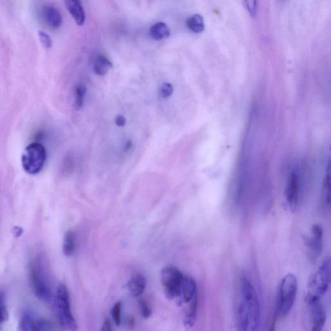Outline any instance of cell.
I'll return each mask as SVG.
<instances>
[{"mask_svg":"<svg viewBox=\"0 0 331 331\" xmlns=\"http://www.w3.org/2000/svg\"><path fill=\"white\" fill-rule=\"evenodd\" d=\"M29 277L33 293L40 300L48 302L52 299V289L45 266L44 259L37 256L31 262Z\"/></svg>","mask_w":331,"mask_h":331,"instance_id":"cell-1","label":"cell"},{"mask_svg":"<svg viewBox=\"0 0 331 331\" xmlns=\"http://www.w3.org/2000/svg\"><path fill=\"white\" fill-rule=\"evenodd\" d=\"M242 301L244 303L249 319V331H258L261 320V307L257 292L246 276L241 279Z\"/></svg>","mask_w":331,"mask_h":331,"instance_id":"cell-2","label":"cell"},{"mask_svg":"<svg viewBox=\"0 0 331 331\" xmlns=\"http://www.w3.org/2000/svg\"><path fill=\"white\" fill-rule=\"evenodd\" d=\"M297 291V280L293 274L281 280L276 303V316H287L293 309Z\"/></svg>","mask_w":331,"mask_h":331,"instance_id":"cell-3","label":"cell"},{"mask_svg":"<svg viewBox=\"0 0 331 331\" xmlns=\"http://www.w3.org/2000/svg\"><path fill=\"white\" fill-rule=\"evenodd\" d=\"M54 303L60 324L69 331H77V323L70 309V293L64 284L58 286L54 295Z\"/></svg>","mask_w":331,"mask_h":331,"instance_id":"cell-4","label":"cell"},{"mask_svg":"<svg viewBox=\"0 0 331 331\" xmlns=\"http://www.w3.org/2000/svg\"><path fill=\"white\" fill-rule=\"evenodd\" d=\"M46 148L39 142H33L25 149L21 156V164L23 170L30 175L40 173L47 160Z\"/></svg>","mask_w":331,"mask_h":331,"instance_id":"cell-5","label":"cell"},{"mask_svg":"<svg viewBox=\"0 0 331 331\" xmlns=\"http://www.w3.org/2000/svg\"><path fill=\"white\" fill-rule=\"evenodd\" d=\"M184 276L175 266H168L162 270L160 281L167 299L172 300L179 297Z\"/></svg>","mask_w":331,"mask_h":331,"instance_id":"cell-6","label":"cell"},{"mask_svg":"<svg viewBox=\"0 0 331 331\" xmlns=\"http://www.w3.org/2000/svg\"><path fill=\"white\" fill-rule=\"evenodd\" d=\"M331 281V260L327 258L310 280L307 296L320 298L328 291Z\"/></svg>","mask_w":331,"mask_h":331,"instance_id":"cell-7","label":"cell"},{"mask_svg":"<svg viewBox=\"0 0 331 331\" xmlns=\"http://www.w3.org/2000/svg\"><path fill=\"white\" fill-rule=\"evenodd\" d=\"M301 193V179L298 170L296 168L290 172L285 189L286 201L291 210L298 207Z\"/></svg>","mask_w":331,"mask_h":331,"instance_id":"cell-8","label":"cell"},{"mask_svg":"<svg viewBox=\"0 0 331 331\" xmlns=\"http://www.w3.org/2000/svg\"><path fill=\"white\" fill-rule=\"evenodd\" d=\"M18 331H52V326L48 320L36 318L30 313L21 315L19 321Z\"/></svg>","mask_w":331,"mask_h":331,"instance_id":"cell-9","label":"cell"},{"mask_svg":"<svg viewBox=\"0 0 331 331\" xmlns=\"http://www.w3.org/2000/svg\"><path fill=\"white\" fill-rule=\"evenodd\" d=\"M306 301L311 309L312 318L311 331H322L326 322V313L320 298L307 296Z\"/></svg>","mask_w":331,"mask_h":331,"instance_id":"cell-10","label":"cell"},{"mask_svg":"<svg viewBox=\"0 0 331 331\" xmlns=\"http://www.w3.org/2000/svg\"><path fill=\"white\" fill-rule=\"evenodd\" d=\"M324 230L320 225H313L310 236L307 238V244L309 256L312 260H316L322 254L323 250Z\"/></svg>","mask_w":331,"mask_h":331,"instance_id":"cell-11","label":"cell"},{"mask_svg":"<svg viewBox=\"0 0 331 331\" xmlns=\"http://www.w3.org/2000/svg\"><path fill=\"white\" fill-rule=\"evenodd\" d=\"M197 284L192 277L189 276H184L182 283L181 293H180L177 305H181L191 302L192 299L196 296Z\"/></svg>","mask_w":331,"mask_h":331,"instance_id":"cell-12","label":"cell"},{"mask_svg":"<svg viewBox=\"0 0 331 331\" xmlns=\"http://www.w3.org/2000/svg\"><path fill=\"white\" fill-rule=\"evenodd\" d=\"M43 17L49 26L57 29L61 26L62 17L61 13L52 5L45 6L42 11Z\"/></svg>","mask_w":331,"mask_h":331,"instance_id":"cell-13","label":"cell"},{"mask_svg":"<svg viewBox=\"0 0 331 331\" xmlns=\"http://www.w3.org/2000/svg\"><path fill=\"white\" fill-rule=\"evenodd\" d=\"M128 289L133 297H138L144 293L146 287V279L140 273L133 274L128 281Z\"/></svg>","mask_w":331,"mask_h":331,"instance_id":"cell-14","label":"cell"},{"mask_svg":"<svg viewBox=\"0 0 331 331\" xmlns=\"http://www.w3.org/2000/svg\"><path fill=\"white\" fill-rule=\"evenodd\" d=\"M65 4L67 9L77 25L80 26L84 25L85 22L86 15L81 2L78 0H66Z\"/></svg>","mask_w":331,"mask_h":331,"instance_id":"cell-15","label":"cell"},{"mask_svg":"<svg viewBox=\"0 0 331 331\" xmlns=\"http://www.w3.org/2000/svg\"><path fill=\"white\" fill-rule=\"evenodd\" d=\"M236 331H249V319L244 303L239 304L236 317Z\"/></svg>","mask_w":331,"mask_h":331,"instance_id":"cell-16","label":"cell"},{"mask_svg":"<svg viewBox=\"0 0 331 331\" xmlns=\"http://www.w3.org/2000/svg\"><path fill=\"white\" fill-rule=\"evenodd\" d=\"M150 35L156 40H162L168 38L170 35L169 28L166 23L158 22L156 23L150 28Z\"/></svg>","mask_w":331,"mask_h":331,"instance_id":"cell-17","label":"cell"},{"mask_svg":"<svg viewBox=\"0 0 331 331\" xmlns=\"http://www.w3.org/2000/svg\"><path fill=\"white\" fill-rule=\"evenodd\" d=\"M197 307H198V299L197 296L191 301V305L186 313L185 319H184V324L187 328H192L195 324L196 320Z\"/></svg>","mask_w":331,"mask_h":331,"instance_id":"cell-18","label":"cell"},{"mask_svg":"<svg viewBox=\"0 0 331 331\" xmlns=\"http://www.w3.org/2000/svg\"><path fill=\"white\" fill-rule=\"evenodd\" d=\"M113 64L110 60L104 55L97 56L95 60L94 70L96 74L99 76H104L112 68Z\"/></svg>","mask_w":331,"mask_h":331,"instance_id":"cell-19","label":"cell"},{"mask_svg":"<svg viewBox=\"0 0 331 331\" xmlns=\"http://www.w3.org/2000/svg\"><path fill=\"white\" fill-rule=\"evenodd\" d=\"M187 24L190 30L194 33H201L205 30V25L201 15L196 14L188 18Z\"/></svg>","mask_w":331,"mask_h":331,"instance_id":"cell-20","label":"cell"},{"mask_svg":"<svg viewBox=\"0 0 331 331\" xmlns=\"http://www.w3.org/2000/svg\"><path fill=\"white\" fill-rule=\"evenodd\" d=\"M75 250L74 244V234L71 230H69L66 233L63 243V252L65 256L70 257L73 255Z\"/></svg>","mask_w":331,"mask_h":331,"instance_id":"cell-21","label":"cell"},{"mask_svg":"<svg viewBox=\"0 0 331 331\" xmlns=\"http://www.w3.org/2000/svg\"><path fill=\"white\" fill-rule=\"evenodd\" d=\"M322 202L324 205H330V171L329 166L328 171L325 175L322 187Z\"/></svg>","mask_w":331,"mask_h":331,"instance_id":"cell-22","label":"cell"},{"mask_svg":"<svg viewBox=\"0 0 331 331\" xmlns=\"http://www.w3.org/2000/svg\"><path fill=\"white\" fill-rule=\"evenodd\" d=\"M87 88L84 84H78L75 88V100H74V107L76 109L81 108L83 105L84 96H85Z\"/></svg>","mask_w":331,"mask_h":331,"instance_id":"cell-23","label":"cell"},{"mask_svg":"<svg viewBox=\"0 0 331 331\" xmlns=\"http://www.w3.org/2000/svg\"><path fill=\"white\" fill-rule=\"evenodd\" d=\"M9 318L7 307L5 303V296L3 292L0 291V324L7 321Z\"/></svg>","mask_w":331,"mask_h":331,"instance_id":"cell-24","label":"cell"},{"mask_svg":"<svg viewBox=\"0 0 331 331\" xmlns=\"http://www.w3.org/2000/svg\"><path fill=\"white\" fill-rule=\"evenodd\" d=\"M38 36L40 38L41 44L44 48L50 49L52 46V42L50 35L47 34L43 31H38Z\"/></svg>","mask_w":331,"mask_h":331,"instance_id":"cell-25","label":"cell"},{"mask_svg":"<svg viewBox=\"0 0 331 331\" xmlns=\"http://www.w3.org/2000/svg\"><path fill=\"white\" fill-rule=\"evenodd\" d=\"M139 303L142 316L146 319L150 318L152 314V311L150 307L149 306L148 303L144 299H139Z\"/></svg>","mask_w":331,"mask_h":331,"instance_id":"cell-26","label":"cell"},{"mask_svg":"<svg viewBox=\"0 0 331 331\" xmlns=\"http://www.w3.org/2000/svg\"><path fill=\"white\" fill-rule=\"evenodd\" d=\"M121 307H122V303L121 301H118V302L115 303L112 309L113 320H114L115 324L117 326H120L121 324Z\"/></svg>","mask_w":331,"mask_h":331,"instance_id":"cell-27","label":"cell"},{"mask_svg":"<svg viewBox=\"0 0 331 331\" xmlns=\"http://www.w3.org/2000/svg\"><path fill=\"white\" fill-rule=\"evenodd\" d=\"M174 87L171 84L164 83L160 89V95L162 98H168L173 94Z\"/></svg>","mask_w":331,"mask_h":331,"instance_id":"cell-28","label":"cell"},{"mask_svg":"<svg viewBox=\"0 0 331 331\" xmlns=\"http://www.w3.org/2000/svg\"><path fill=\"white\" fill-rule=\"evenodd\" d=\"M245 6L248 12H249L252 17H254L256 15V10H257V2L256 1H246Z\"/></svg>","mask_w":331,"mask_h":331,"instance_id":"cell-29","label":"cell"},{"mask_svg":"<svg viewBox=\"0 0 331 331\" xmlns=\"http://www.w3.org/2000/svg\"><path fill=\"white\" fill-rule=\"evenodd\" d=\"M101 331H113L110 319L109 318L105 319V322H104Z\"/></svg>","mask_w":331,"mask_h":331,"instance_id":"cell-30","label":"cell"},{"mask_svg":"<svg viewBox=\"0 0 331 331\" xmlns=\"http://www.w3.org/2000/svg\"><path fill=\"white\" fill-rule=\"evenodd\" d=\"M126 119L122 115H118L115 119V123L118 126L123 127L126 125Z\"/></svg>","mask_w":331,"mask_h":331,"instance_id":"cell-31","label":"cell"},{"mask_svg":"<svg viewBox=\"0 0 331 331\" xmlns=\"http://www.w3.org/2000/svg\"><path fill=\"white\" fill-rule=\"evenodd\" d=\"M278 316L275 314L274 320L272 321L271 326H270L269 331H276V321H277Z\"/></svg>","mask_w":331,"mask_h":331,"instance_id":"cell-32","label":"cell"},{"mask_svg":"<svg viewBox=\"0 0 331 331\" xmlns=\"http://www.w3.org/2000/svg\"><path fill=\"white\" fill-rule=\"evenodd\" d=\"M134 324H135L134 319H133V318H130V319H129V320H128V326H129V327H130V328H132V327L134 326Z\"/></svg>","mask_w":331,"mask_h":331,"instance_id":"cell-33","label":"cell"}]
</instances>
